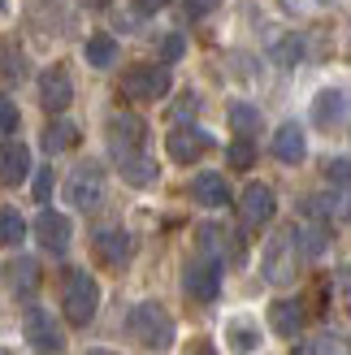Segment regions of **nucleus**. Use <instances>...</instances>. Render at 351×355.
Wrapping results in <instances>:
<instances>
[{"label": "nucleus", "instance_id": "nucleus-1", "mask_svg": "<svg viewBox=\"0 0 351 355\" xmlns=\"http://www.w3.org/2000/svg\"><path fill=\"white\" fill-rule=\"evenodd\" d=\"M61 308H65V321L69 325H92L96 312H100V282L87 273V269H69L65 273V291H61Z\"/></svg>", "mask_w": 351, "mask_h": 355}, {"label": "nucleus", "instance_id": "nucleus-2", "mask_svg": "<svg viewBox=\"0 0 351 355\" xmlns=\"http://www.w3.org/2000/svg\"><path fill=\"white\" fill-rule=\"evenodd\" d=\"M126 329H130V338L148 351H169L173 347V316L161 304H152V299L148 304H135Z\"/></svg>", "mask_w": 351, "mask_h": 355}, {"label": "nucleus", "instance_id": "nucleus-3", "mask_svg": "<svg viewBox=\"0 0 351 355\" xmlns=\"http://www.w3.org/2000/svg\"><path fill=\"white\" fill-rule=\"evenodd\" d=\"M22 334H26V343H31L35 355H65V334H61L57 321H52V312H44V308H26V316H22Z\"/></svg>", "mask_w": 351, "mask_h": 355}, {"label": "nucleus", "instance_id": "nucleus-4", "mask_svg": "<svg viewBox=\"0 0 351 355\" xmlns=\"http://www.w3.org/2000/svg\"><path fill=\"white\" fill-rule=\"evenodd\" d=\"M295 264H300V247H295V230L273 234L265 247V277L273 286H291L295 282Z\"/></svg>", "mask_w": 351, "mask_h": 355}, {"label": "nucleus", "instance_id": "nucleus-5", "mask_svg": "<svg viewBox=\"0 0 351 355\" xmlns=\"http://www.w3.org/2000/svg\"><path fill=\"white\" fill-rule=\"evenodd\" d=\"M169 69L165 65H130L121 74V96L130 100H165L169 96Z\"/></svg>", "mask_w": 351, "mask_h": 355}, {"label": "nucleus", "instance_id": "nucleus-6", "mask_svg": "<svg viewBox=\"0 0 351 355\" xmlns=\"http://www.w3.org/2000/svg\"><path fill=\"white\" fill-rule=\"evenodd\" d=\"M65 200L78 212H96L104 204V169L92 165V161L78 165L74 173H69V182H65Z\"/></svg>", "mask_w": 351, "mask_h": 355}, {"label": "nucleus", "instance_id": "nucleus-7", "mask_svg": "<svg viewBox=\"0 0 351 355\" xmlns=\"http://www.w3.org/2000/svg\"><path fill=\"white\" fill-rule=\"evenodd\" d=\"M182 286L191 299H200V304H213V299L221 295V260L217 256H196L187 264V273H182Z\"/></svg>", "mask_w": 351, "mask_h": 355}, {"label": "nucleus", "instance_id": "nucleus-8", "mask_svg": "<svg viewBox=\"0 0 351 355\" xmlns=\"http://www.w3.org/2000/svg\"><path fill=\"white\" fill-rule=\"evenodd\" d=\"M273 212H277V195H273V187L252 182L248 191L239 195V221H243V230H260V225H269V221H273Z\"/></svg>", "mask_w": 351, "mask_h": 355}, {"label": "nucleus", "instance_id": "nucleus-9", "mask_svg": "<svg viewBox=\"0 0 351 355\" xmlns=\"http://www.w3.org/2000/svg\"><path fill=\"white\" fill-rule=\"evenodd\" d=\"M165 152L178 165H191V161H200L204 152H213V135L200 130V126H178V130L165 139Z\"/></svg>", "mask_w": 351, "mask_h": 355}, {"label": "nucleus", "instance_id": "nucleus-10", "mask_svg": "<svg viewBox=\"0 0 351 355\" xmlns=\"http://www.w3.org/2000/svg\"><path fill=\"white\" fill-rule=\"evenodd\" d=\"M312 126L317 130H343L347 126V92L343 87H325L312 100Z\"/></svg>", "mask_w": 351, "mask_h": 355}, {"label": "nucleus", "instance_id": "nucleus-11", "mask_svg": "<svg viewBox=\"0 0 351 355\" xmlns=\"http://www.w3.org/2000/svg\"><path fill=\"white\" fill-rule=\"evenodd\" d=\"M144 135H148V126L135 113H113L109 117V148H113V156L139 152V148H144Z\"/></svg>", "mask_w": 351, "mask_h": 355}, {"label": "nucleus", "instance_id": "nucleus-12", "mask_svg": "<svg viewBox=\"0 0 351 355\" xmlns=\"http://www.w3.org/2000/svg\"><path fill=\"white\" fill-rule=\"evenodd\" d=\"M69 100H74V83H69V74L61 65H52L40 74V104L48 113H65L69 109Z\"/></svg>", "mask_w": 351, "mask_h": 355}, {"label": "nucleus", "instance_id": "nucleus-13", "mask_svg": "<svg viewBox=\"0 0 351 355\" xmlns=\"http://www.w3.org/2000/svg\"><path fill=\"white\" fill-rule=\"evenodd\" d=\"M35 239H40L52 256H61L65 247H69V217H61V212L44 208L40 217H35Z\"/></svg>", "mask_w": 351, "mask_h": 355}, {"label": "nucleus", "instance_id": "nucleus-14", "mask_svg": "<svg viewBox=\"0 0 351 355\" xmlns=\"http://www.w3.org/2000/svg\"><path fill=\"white\" fill-rule=\"evenodd\" d=\"M31 178V148L26 144H0V187H17Z\"/></svg>", "mask_w": 351, "mask_h": 355}, {"label": "nucleus", "instance_id": "nucleus-15", "mask_svg": "<svg viewBox=\"0 0 351 355\" xmlns=\"http://www.w3.org/2000/svg\"><path fill=\"white\" fill-rule=\"evenodd\" d=\"M273 156H277L282 165H300L304 156H308V139H304V126H300V121L277 126V135H273Z\"/></svg>", "mask_w": 351, "mask_h": 355}, {"label": "nucleus", "instance_id": "nucleus-16", "mask_svg": "<svg viewBox=\"0 0 351 355\" xmlns=\"http://www.w3.org/2000/svg\"><path fill=\"white\" fill-rule=\"evenodd\" d=\"M130 252H135V239L126 234V230H96V256L104 264L121 269V264L130 260Z\"/></svg>", "mask_w": 351, "mask_h": 355}, {"label": "nucleus", "instance_id": "nucleus-17", "mask_svg": "<svg viewBox=\"0 0 351 355\" xmlns=\"http://www.w3.org/2000/svg\"><path fill=\"white\" fill-rule=\"evenodd\" d=\"M191 195H196V204H204V208H225L230 204V187H225V178L213 173V169L191 178Z\"/></svg>", "mask_w": 351, "mask_h": 355}, {"label": "nucleus", "instance_id": "nucleus-18", "mask_svg": "<svg viewBox=\"0 0 351 355\" xmlns=\"http://www.w3.org/2000/svg\"><path fill=\"white\" fill-rule=\"evenodd\" d=\"M113 161H117L121 178H126L130 187H152L156 178H161V169H156L152 156H144V148H139V152H126V156H113Z\"/></svg>", "mask_w": 351, "mask_h": 355}, {"label": "nucleus", "instance_id": "nucleus-19", "mask_svg": "<svg viewBox=\"0 0 351 355\" xmlns=\"http://www.w3.org/2000/svg\"><path fill=\"white\" fill-rule=\"evenodd\" d=\"M269 329L277 334V338H295V334L304 329V308L295 304V299H277V304H269Z\"/></svg>", "mask_w": 351, "mask_h": 355}, {"label": "nucleus", "instance_id": "nucleus-20", "mask_svg": "<svg viewBox=\"0 0 351 355\" xmlns=\"http://www.w3.org/2000/svg\"><path fill=\"white\" fill-rule=\"evenodd\" d=\"M295 230V247H300L304 260H317L325 247H329V230L321 221H308V225H291Z\"/></svg>", "mask_w": 351, "mask_h": 355}, {"label": "nucleus", "instance_id": "nucleus-21", "mask_svg": "<svg viewBox=\"0 0 351 355\" xmlns=\"http://www.w3.org/2000/svg\"><path fill=\"white\" fill-rule=\"evenodd\" d=\"M225 347L239 351V355H252L260 347V325L256 321H243V316L230 321V325H225Z\"/></svg>", "mask_w": 351, "mask_h": 355}, {"label": "nucleus", "instance_id": "nucleus-22", "mask_svg": "<svg viewBox=\"0 0 351 355\" xmlns=\"http://www.w3.org/2000/svg\"><path fill=\"white\" fill-rule=\"evenodd\" d=\"M74 144H78V126H74V121H52V126L44 130V152H48V156L69 152Z\"/></svg>", "mask_w": 351, "mask_h": 355}, {"label": "nucleus", "instance_id": "nucleus-23", "mask_svg": "<svg viewBox=\"0 0 351 355\" xmlns=\"http://www.w3.org/2000/svg\"><path fill=\"white\" fill-rule=\"evenodd\" d=\"M9 282L17 295H35V286H40V264H35L31 256H17L13 269H9Z\"/></svg>", "mask_w": 351, "mask_h": 355}, {"label": "nucleus", "instance_id": "nucleus-24", "mask_svg": "<svg viewBox=\"0 0 351 355\" xmlns=\"http://www.w3.org/2000/svg\"><path fill=\"white\" fill-rule=\"evenodd\" d=\"M113 61H117V40L113 35H92V40H87V65L109 69Z\"/></svg>", "mask_w": 351, "mask_h": 355}, {"label": "nucleus", "instance_id": "nucleus-25", "mask_svg": "<svg viewBox=\"0 0 351 355\" xmlns=\"http://www.w3.org/2000/svg\"><path fill=\"white\" fill-rule=\"evenodd\" d=\"M230 126L239 130V139H252V135H260V109H252V104L234 100V104H230Z\"/></svg>", "mask_w": 351, "mask_h": 355}, {"label": "nucleus", "instance_id": "nucleus-26", "mask_svg": "<svg viewBox=\"0 0 351 355\" xmlns=\"http://www.w3.org/2000/svg\"><path fill=\"white\" fill-rule=\"evenodd\" d=\"M269 57H273V65H282V69L300 65L304 61V40H300V35H282V40L269 48Z\"/></svg>", "mask_w": 351, "mask_h": 355}, {"label": "nucleus", "instance_id": "nucleus-27", "mask_svg": "<svg viewBox=\"0 0 351 355\" xmlns=\"http://www.w3.org/2000/svg\"><path fill=\"white\" fill-rule=\"evenodd\" d=\"M26 239V221L17 208H0V247H17Z\"/></svg>", "mask_w": 351, "mask_h": 355}, {"label": "nucleus", "instance_id": "nucleus-28", "mask_svg": "<svg viewBox=\"0 0 351 355\" xmlns=\"http://www.w3.org/2000/svg\"><path fill=\"white\" fill-rule=\"evenodd\" d=\"M225 156H230V165H234V169H252V165H256V148H252V139H234V144L225 148Z\"/></svg>", "mask_w": 351, "mask_h": 355}, {"label": "nucleus", "instance_id": "nucleus-29", "mask_svg": "<svg viewBox=\"0 0 351 355\" xmlns=\"http://www.w3.org/2000/svg\"><path fill=\"white\" fill-rule=\"evenodd\" d=\"M308 355H347V338L343 334H321V338L308 347Z\"/></svg>", "mask_w": 351, "mask_h": 355}, {"label": "nucleus", "instance_id": "nucleus-30", "mask_svg": "<svg viewBox=\"0 0 351 355\" xmlns=\"http://www.w3.org/2000/svg\"><path fill=\"white\" fill-rule=\"evenodd\" d=\"M0 74H5V78H22L26 74V57L17 48H5V57H0Z\"/></svg>", "mask_w": 351, "mask_h": 355}, {"label": "nucleus", "instance_id": "nucleus-31", "mask_svg": "<svg viewBox=\"0 0 351 355\" xmlns=\"http://www.w3.org/2000/svg\"><path fill=\"white\" fill-rule=\"evenodd\" d=\"M52 191H57V173H52V169H40V173H35V200H40V204L48 208Z\"/></svg>", "mask_w": 351, "mask_h": 355}, {"label": "nucleus", "instance_id": "nucleus-32", "mask_svg": "<svg viewBox=\"0 0 351 355\" xmlns=\"http://www.w3.org/2000/svg\"><path fill=\"white\" fill-rule=\"evenodd\" d=\"M17 104L9 100V96H0V135H17Z\"/></svg>", "mask_w": 351, "mask_h": 355}, {"label": "nucleus", "instance_id": "nucleus-33", "mask_svg": "<svg viewBox=\"0 0 351 355\" xmlns=\"http://www.w3.org/2000/svg\"><path fill=\"white\" fill-rule=\"evenodd\" d=\"M182 52H187V40H182V35H165V40H161V61H165V65H173Z\"/></svg>", "mask_w": 351, "mask_h": 355}, {"label": "nucleus", "instance_id": "nucleus-34", "mask_svg": "<svg viewBox=\"0 0 351 355\" xmlns=\"http://www.w3.org/2000/svg\"><path fill=\"white\" fill-rule=\"evenodd\" d=\"M196 113H200V96H191V92L173 104V121H187V117H196Z\"/></svg>", "mask_w": 351, "mask_h": 355}, {"label": "nucleus", "instance_id": "nucleus-35", "mask_svg": "<svg viewBox=\"0 0 351 355\" xmlns=\"http://www.w3.org/2000/svg\"><path fill=\"white\" fill-rule=\"evenodd\" d=\"M329 178H334V187H339V191H347V156H339V161L329 165Z\"/></svg>", "mask_w": 351, "mask_h": 355}, {"label": "nucleus", "instance_id": "nucleus-36", "mask_svg": "<svg viewBox=\"0 0 351 355\" xmlns=\"http://www.w3.org/2000/svg\"><path fill=\"white\" fill-rule=\"evenodd\" d=\"M221 0H187V13H213Z\"/></svg>", "mask_w": 351, "mask_h": 355}, {"label": "nucleus", "instance_id": "nucleus-37", "mask_svg": "<svg viewBox=\"0 0 351 355\" xmlns=\"http://www.w3.org/2000/svg\"><path fill=\"white\" fill-rule=\"evenodd\" d=\"M187 355H217V347L208 343V338H196V343L187 347Z\"/></svg>", "mask_w": 351, "mask_h": 355}, {"label": "nucleus", "instance_id": "nucleus-38", "mask_svg": "<svg viewBox=\"0 0 351 355\" xmlns=\"http://www.w3.org/2000/svg\"><path fill=\"white\" fill-rule=\"evenodd\" d=\"M135 5H139V9H144V13H156V9H165V5H169V0H135Z\"/></svg>", "mask_w": 351, "mask_h": 355}, {"label": "nucleus", "instance_id": "nucleus-39", "mask_svg": "<svg viewBox=\"0 0 351 355\" xmlns=\"http://www.w3.org/2000/svg\"><path fill=\"white\" fill-rule=\"evenodd\" d=\"M87 355H117V351H104V347H96V351H87Z\"/></svg>", "mask_w": 351, "mask_h": 355}, {"label": "nucleus", "instance_id": "nucleus-40", "mask_svg": "<svg viewBox=\"0 0 351 355\" xmlns=\"http://www.w3.org/2000/svg\"><path fill=\"white\" fill-rule=\"evenodd\" d=\"M87 5H92V9H104V5H109V0H87Z\"/></svg>", "mask_w": 351, "mask_h": 355}, {"label": "nucleus", "instance_id": "nucleus-41", "mask_svg": "<svg viewBox=\"0 0 351 355\" xmlns=\"http://www.w3.org/2000/svg\"><path fill=\"white\" fill-rule=\"evenodd\" d=\"M0 355H9V351H0Z\"/></svg>", "mask_w": 351, "mask_h": 355}]
</instances>
